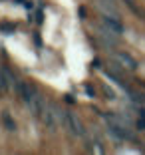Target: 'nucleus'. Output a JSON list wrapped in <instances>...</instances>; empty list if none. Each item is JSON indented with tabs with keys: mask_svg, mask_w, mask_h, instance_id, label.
Listing matches in <instances>:
<instances>
[{
	"mask_svg": "<svg viewBox=\"0 0 145 155\" xmlns=\"http://www.w3.org/2000/svg\"><path fill=\"white\" fill-rule=\"evenodd\" d=\"M14 24H8V22H0V30H2V32H6V34H12L14 32Z\"/></svg>",
	"mask_w": 145,
	"mask_h": 155,
	"instance_id": "13",
	"label": "nucleus"
},
{
	"mask_svg": "<svg viewBox=\"0 0 145 155\" xmlns=\"http://www.w3.org/2000/svg\"><path fill=\"white\" fill-rule=\"evenodd\" d=\"M125 4L129 6V10H131V12L135 14V16H139V18H143V12H141V8L137 6V2H135V0H125Z\"/></svg>",
	"mask_w": 145,
	"mask_h": 155,
	"instance_id": "11",
	"label": "nucleus"
},
{
	"mask_svg": "<svg viewBox=\"0 0 145 155\" xmlns=\"http://www.w3.org/2000/svg\"><path fill=\"white\" fill-rule=\"evenodd\" d=\"M77 12H80V18H86V8H84V6H80V10H77Z\"/></svg>",
	"mask_w": 145,
	"mask_h": 155,
	"instance_id": "18",
	"label": "nucleus"
},
{
	"mask_svg": "<svg viewBox=\"0 0 145 155\" xmlns=\"http://www.w3.org/2000/svg\"><path fill=\"white\" fill-rule=\"evenodd\" d=\"M135 127H137V129H141V131H143V129H145V117H141L139 121L135 123Z\"/></svg>",
	"mask_w": 145,
	"mask_h": 155,
	"instance_id": "16",
	"label": "nucleus"
},
{
	"mask_svg": "<svg viewBox=\"0 0 145 155\" xmlns=\"http://www.w3.org/2000/svg\"><path fill=\"white\" fill-rule=\"evenodd\" d=\"M64 100H66V101H68V104H76V97H74V96H66V97H64Z\"/></svg>",
	"mask_w": 145,
	"mask_h": 155,
	"instance_id": "17",
	"label": "nucleus"
},
{
	"mask_svg": "<svg viewBox=\"0 0 145 155\" xmlns=\"http://www.w3.org/2000/svg\"><path fill=\"white\" fill-rule=\"evenodd\" d=\"M36 22H38V24H42V22H44V14H42V12H38V16H36Z\"/></svg>",
	"mask_w": 145,
	"mask_h": 155,
	"instance_id": "20",
	"label": "nucleus"
},
{
	"mask_svg": "<svg viewBox=\"0 0 145 155\" xmlns=\"http://www.w3.org/2000/svg\"><path fill=\"white\" fill-rule=\"evenodd\" d=\"M97 32H100V36L104 38L109 46H117L119 44V34H115L114 30H109L107 26H104V24H101V28L97 30Z\"/></svg>",
	"mask_w": 145,
	"mask_h": 155,
	"instance_id": "7",
	"label": "nucleus"
},
{
	"mask_svg": "<svg viewBox=\"0 0 145 155\" xmlns=\"http://www.w3.org/2000/svg\"><path fill=\"white\" fill-rule=\"evenodd\" d=\"M2 72H4V80H6V84H8V90H16V86H18V80L14 78V74L10 72L8 68H2Z\"/></svg>",
	"mask_w": 145,
	"mask_h": 155,
	"instance_id": "9",
	"label": "nucleus"
},
{
	"mask_svg": "<svg viewBox=\"0 0 145 155\" xmlns=\"http://www.w3.org/2000/svg\"><path fill=\"white\" fill-rule=\"evenodd\" d=\"M139 87H143V90H145V82H139Z\"/></svg>",
	"mask_w": 145,
	"mask_h": 155,
	"instance_id": "22",
	"label": "nucleus"
},
{
	"mask_svg": "<svg viewBox=\"0 0 145 155\" xmlns=\"http://www.w3.org/2000/svg\"><path fill=\"white\" fill-rule=\"evenodd\" d=\"M16 91H18V96L22 97V101H30L32 97L38 94V87L34 86L32 82H18V86H16Z\"/></svg>",
	"mask_w": 145,
	"mask_h": 155,
	"instance_id": "3",
	"label": "nucleus"
},
{
	"mask_svg": "<svg viewBox=\"0 0 145 155\" xmlns=\"http://www.w3.org/2000/svg\"><path fill=\"white\" fill-rule=\"evenodd\" d=\"M94 68H101V62H100V60H97V58L94 60Z\"/></svg>",
	"mask_w": 145,
	"mask_h": 155,
	"instance_id": "21",
	"label": "nucleus"
},
{
	"mask_svg": "<svg viewBox=\"0 0 145 155\" xmlns=\"http://www.w3.org/2000/svg\"><path fill=\"white\" fill-rule=\"evenodd\" d=\"M28 107H30V114L34 115V117H42V114H44V110H46V101H44V96H42L40 91L28 101Z\"/></svg>",
	"mask_w": 145,
	"mask_h": 155,
	"instance_id": "5",
	"label": "nucleus"
},
{
	"mask_svg": "<svg viewBox=\"0 0 145 155\" xmlns=\"http://www.w3.org/2000/svg\"><path fill=\"white\" fill-rule=\"evenodd\" d=\"M66 129H70V133L76 137H86V127H84L82 119L77 117L76 114H72V111H68V121H66Z\"/></svg>",
	"mask_w": 145,
	"mask_h": 155,
	"instance_id": "2",
	"label": "nucleus"
},
{
	"mask_svg": "<svg viewBox=\"0 0 145 155\" xmlns=\"http://www.w3.org/2000/svg\"><path fill=\"white\" fill-rule=\"evenodd\" d=\"M101 91H104L105 100H109V101H114V100H115V91L111 90L109 86H104V87H101Z\"/></svg>",
	"mask_w": 145,
	"mask_h": 155,
	"instance_id": "12",
	"label": "nucleus"
},
{
	"mask_svg": "<svg viewBox=\"0 0 145 155\" xmlns=\"http://www.w3.org/2000/svg\"><path fill=\"white\" fill-rule=\"evenodd\" d=\"M101 24H104V26H107L109 30H114V32L119 34V36L125 32V28H123L119 16H114V14H111V16H109V14H101Z\"/></svg>",
	"mask_w": 145,
	"mask_h": 155,
	"instance_id": "4",
	"label": "nucleus"
},
{
	"mask_svg": "<svg viewBox=\"0 0 145 155\" xmlns=\"http://www.w3.org/2000/svg\"><path fill=\"white\" fill-rule=\"evenodd\" d=\"M114 60L117 62L121 68L129 70V72H135L137 68H139V64H137V60L133 58L131 54H127V52H121V50H115L114 52Z\"/></svg>",
	"mask_w": 145,
	"mask_h": 155,
	"instance_id": "1",
	"label": "nucleus"
},
{
	"mask_svg": "<svg viewBox=\"0 0 145 155\" xmlns=\"http://www.w3.org/2000/svg\"><path fill=\"white\" fill-rule=\"evenodd\" d=\"M104 76H105V78H107L109 82H114V84H117V86H119V87H123V90H125V91H127V90H129V86H127V84H125V82H123V80H121V78H119V76H117V74H115V72H114V70H109V68H107V70H104Z\"/></svg>",
	"mask_w": 145,
	"mask_h": 155,
	"instance_id": "8",
	"label": "nucleus"
},
{
	"mask_svg": "<svg viewBox=\"0 0 145 155\" xmlns=\"http://www.w3.org/2000/svg\"><path fill=\"white\" fill-rule=\"evenodd\" d=\"M86 94H87V97H91V100H94V97H95V87L86 86Z\"/></svg>",
	"mask_w": 145,
	"mask_h": 155,
	"instance_id": "15",
	"label": "nucleus"
},
{
	"mask_svg": "<svg viewBox=\"0 0 145 155\" xmlns=\"http://www.w3.org/2000/svg\"><path fill=\"white\" fill-rule=\"evenodd\" d=\"M24 6H26V10H32V8H34V2H30V0H26V2H24Z\"/></svg>",
	"mask_w": 145,
	"mask_h": 155,
	"instance_id": "19",
	"label": "nucleus"
},
{
	"mask_svg": "<svg viewBox=\"0 0 145 155\" xmlns=\"http://www.w3.org/2000/svg\"><path fill=\"white\" fill-rule=\"evenodd\" d=\"M42 121H44V125L50 129V131H56V129L60 127L58 119H56V115H54V111L50 110V105H48V107L44 110V114H42Z\"/></svg>",
	"mask_w": 145,
	"mask_h": 155,
	"instance_id": "6",
	"label": "nucleus"
},
{
	"mask_svg": "<svg viewBox=\"0 0 145 155\" xmlns=\"http://www.w3.org/2000/svg\"><path fill=\"white\" fill-rule=\"evenodd\" d=\"M4 91H8V84H6V80H4V72L0 68V94H4Z\"/></svg>",
	"mask_w": 145,
	"mask_h": 155,
	"instance_id": "14",
	"label": "nucleus"
},
{
	"mask_svg": "<svg viewBox=\"0 0 145 155\" xmlns=\"http://www.w3.org/2000/svg\"><path fill=\"white\" fill-rule=\"evenodd\" d=\"M2 123H4V127L8 129V131H16V123H14V119L10 117L8 114L2 115Z\"/></svg>",
	"mask_w": 145,
	"mask_h": 155,
	"instance_id": "10",
	"label": "nucleus"
}]
</instances>
